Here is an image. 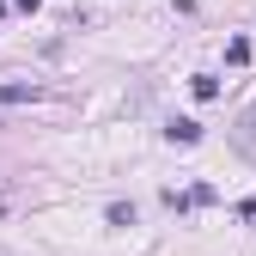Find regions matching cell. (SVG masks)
I'll list each match as a JSON object with an SVG mask.
<instances>
[{
  "label": "cell",
  "mask_w": 256,
  "mask_h": 256,
  "mask_svg": "<svg viewBox=\"0 0 256 256\" xmlns=\"http://www.w3.org/2000/svg\"><path fill=\"white\" fill-rule=\"evenodd\" d=\"M37 98H43V92L30 80H6V86H0V104H37Z\"/></svg>",
  "instance_id": "6da1fadb"
},
{
  "label": "cell",
  "mask_w": 256,
  "mask_h": 256,
  "mask_svg": "<svg viewBox=\"0 0 256 256\" xmlns=\"http://www.w3.org/2000/svg\"><path fill=\"white\" fill-rule=\"evenodd\" d=\"M0 12H6V0H0Z\"/></svg>",
  "instance_id": "5b68a950"
},
{
  "label": "cell",
  "mask_w": 256,
  "mask_h": 256,
  "mask_svg": "<svg viewBox=\"0 0 256 256\" xmlns=\"http://www.w3.org/2000/svg\"><path fill=\"white\" fill-rule=\"evenodd\" d=\"M165 134H171L177 146H196V140H202V122H189V116H177V122L165 128Z\"/></svg>",
  "instance_id": "7a4b0ae2"
},
{
  "label": "cell",
  "mask_w": 256,
  "mask_h": 256,
  "mask_svg": "<svg viewBox=\"0 0 256 256\" xmlns=\"http://www.w3.org/2000/svg\"><path fill=\"white\" fill-rule=\"evenodd\" d=\"M12 6H24V12H37V6H43V0H12Z\"/></svg>",
  "instance_id": "277c9868"
},
{
  "label": "cell",
  "mask_w": 256,
  "mask_h": 256,
  "mask_svg": "<svg viewBox=\"0 0 256 256\" xmlns=\"http://www.w3.org/2000/svg\"><path fill=\"white\" fill-rule=\"evenodd\" d=\"M238 214H244V220H250V226H256V202H238Z\"/></svg>",
  "instance_id": "3957f363"
}]
</instances>
